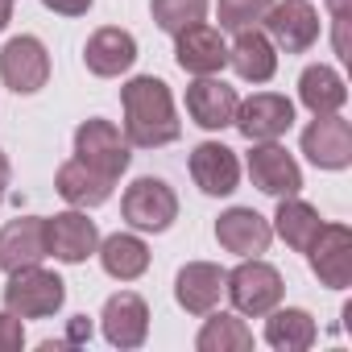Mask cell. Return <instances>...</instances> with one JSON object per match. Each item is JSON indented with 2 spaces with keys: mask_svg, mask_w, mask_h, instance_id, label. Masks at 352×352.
Segmentation results:
<instances>
[{
  "mask_svg": "<svg viewBox=\"0 0 352 352\" xmlns=\"http://www.w3.org/2000/svg\"><path fill=\"white\" fill-rule=\"evenodd\" d=\"M120 108H124V137L137 149H157L179 141L183 124L174 112V96L157 75H137L120 87Z\"/></svg>",
  "mask_w": 352,
  "mask_h": 352,
  "instance_id": "1",
  "label": "cell"
},
{
  "mask_svg": "<svg viewBox=\"0 0 352 352\" xmlns=\"http://www.w3.org/2000/svg\"><path fill=\"white\" fill-rule=\"evenodd\" d=\"M224 294L232 298L236 315H253L257 319V315H270L282 302L286 286H282V274L270 261L245 257L232 274H224Z\"/></svg>",
  "mask_w": 352,
  "mask_h": 352,
  "instance_id": "2",
  "label": "cell"
},
{
  "mask_svg": "<svg viewBox=\"0 0 352 352\" xmlns=\"http://www.w3.org/2000/svg\"><path fill=\"white\" fill-rule=\"evenodd\" d=\"M67 302V282L42 265L13 270L5 282V307L21 319H46Z\"/></svg>",
  "mask_w": 352,
  "mask_h": 352,
  "instance_id": "3",
  "label": "cell"
},
{
  "mask_svg": "<svg viewBox=\"0 0 352 352\" xmlns=\"http://www.w3.org/2000/svg\"><path fill=\"white\" fill-rule=\"evenodd\" d=\"M75 157H79L83 166L108 174V179H120V174L129 170V157H133V153H129V137H124L112 120L91 116V120H83V124L75 129Z\"/></svg>",
  "mask_w": 352,
  "mask_h": 352,
  "instance_id": "4",
  "label": "cell"
},
{
  "mask_svg": "<svg viewBox=\"0 0 352 352\" xmlns=\"http://www.w3.org/2000/svg\"><path fill=\"white\" fill-rule=\"evenodd\" d=\"M120 212L137 232H166L174 220H179V195H174L162 179H149L145 174V179H137L124 191Z\"/></svg>",
  "mask_w": 352,
  "mask_h": 352,
  "instance_id": "5",
  "label": "cell"
},
{
  "mask_svg": "<svg viewBox=\"0 0 352 352\" xmlns=\"http://www.w3.org/2000/svg\"><path fill=\"white\" fill-rule=\"evenodd\" d=\"M261 21H265V38L286 54H307L319 42V13L311 9V0H282V5H270Z\"/></svg>",
  "mask_w": 352,
  "mask_h": 352,
  "instance_id": "6",
  "label": "cell"
},
{
  "mask_svg": "<svg viewBox=\"0 0 352 352\" xmlns=\"http://www.w3.org/2000/svg\"><path fill=\"white\" fill-rule=\"evenodd\" d=\"M245 166H249L253 187L265 191V195H274V199H286V195L302 191V170H298V162L278 141H253Z\"/></svg>",
  "mask_w": 352,
  "mask_h": 352,
  "instance_id": "7",
  "label": "cell"
},
{
  "mask_svg": "<svg viewBox=\"0 0 352 352\" xmlns=\"http://www.w3.org/2000/svg\"><path fill=\"white\" fill-rule=\"evenodd\" d=\"M0 79H5V87L17 91V96L42 91L46 79H50V54H46V46L38 38H30V34L13 38L5 50H0Z\"/></svg>",
  "mask_w": 352,
  "mask_h": 352,
  "instance_id": "8",
  "label": "cell"
},
{
  "mask_svg": "<svg viewBox=\"0 0 352 352\" xmlns=\"http://www.w3.org/2000/svg\"><path fill=\"white\" fill-rule=\"evenodd\" d=\"M307 257L323 286H331V290L352 286V228L348 224H323L319 236L311 241Z\"/></svg>",
  "mask_w": 352,
  "mask_h": 352,
  "instance_id": "9",
  "label": "cell"
},
{
  "mask_svg": "<svg viewBox=\"0 0 352 352\" xmlns=\"http://www.w3.org/2000/svg\"><path fill=\"white\" fill-rule=\"evenodd\" d=\"M232 124L249 137V141H278L290 124H294V104L278 91H257L249 100L236 104Z\"/></svg>",
  "mask_w": 352,
  "mask_h": 352,
  "instance_id": "10",
  "label": "cell"
},
{
  "mask_svg": "<svg viewBox=\"0 0 352 352\" xmlns=\"http://www.w3.org/2000/svg\"><path fill=\"white\" fill-rule=\"evenodd\" d=\"M302 153L319 170H344V166H352V124L340 112L315 116L302 129Z\"/></svg>",
  "mask_w": 352,
  "mask_h": 352,
  "instance_id": "11",
  "label": "cell"
},
{
  "mask_svg": "<svg viewBox=\"0 0 352 352\" xmlns=\"http://www.w3.org/2000/svg\"><path fill=\"white\" fill-rule=\"evenodd\" d=\"M236 104H241L236 87H228V83L216 79V75H195V83L187 87V112H191V120H195L199 129H208V133L228 129L232 116H236Z\"/></svg>",
  "mask_w": 352,
  "mask_h": 352,
  "instance_id": "12",
  "label": "cell"
},
{
  "mask_svg": "<svg viewBox=\"0 0 352 352\" xmlns=\"http://www.w3.org/2000/svg\"><path fill=\"white\" fill-rule=\"evenodd\" d=\"M100 323H104V340L112 348H141L145 336H149V307H145L141 294L120 290L104 302Z\"/></svg>",
  "mask_w": 352,
  "mask_h": 352,
  "instance_id": "13",
  "label": "cell"
},
{
  "mask_svg": "<svg viewBox=\"0 0 352 352\" xmlns=\"http://www.w3.org/2000/svg\"><path fill=\"white\" fill-rule=\"evenodd\" d=\"M46 249H50V257H58L67 265L87 261L100 249L96 220H87L83 212H58L54 220H46Z\"/></svg>",
  "mask_w": 352,
  "mask_h": 352,
  "instance_id": "14",
  "label": "cell"
},
{
  "mask_svg": "<svg viewBox=\"0 0 352 352\" xmlns=\"http://www.w3.org/2000/svg\"><path fill=\"white\" fill-rule=\"evenodd\" d=\"M50 257L46 249V220L42 216H17L0 228V265L9 274L25 265H42Z\"/></svg>",
  "mask_w": 352,
  "mask_h": 352,
  "instance_id": "15",
  "label": "cell"
},
{
  "mask_svg": "<svg viewBox=\"0 0 352 352\" xmlns=\"http://www.w3.org/2000/svg\"><path fill=\"white\" fill-rule=\"evenodd\" d=\"M174 58L187 75H216L224 71L228 63V46H224V34L212 30V25H187L183 34H174Z\"/></svg>",
  "mask_w": 352,
  "mask_h": 352,
  "instance_id": "16",
  "label": "cell"
},
{
  "mask_svg": "<svg viewBox=\"0 0 352 352\" xmlns=\"http://www.w3.org/2000/svg\"><path fill=\"white\" fill-rule=\"evenodd\" d=\"M216 241L224 253H236V257H257L270 249L274 241V228L265 216H257L253 208H228L220 220H216Z\"/></svg>",
  "mask_w": 352,
  "mask_h": 352,
  "instance_id": "17",
  "label": "cell"
},
{
  "mask_svg": "<svg viewBox=\"0 0 352 352\" xmlns=\"http://www.w3.org/2000/svg\"><path fill=\"white\" fill-rule=\"evenodd\" d=\"M191 179L204 195H232L241 183V162L228 145L220 141H204L191 153Z\"/></svg>",
  "mask_w": 352,
  "mask_h": 352,
  "instance_id": "18",
  "label": "cell"
},
{
  "mask_svg": "<svg viewBox=\"0 0 352 352\" xmlns=\"http://www.w3.org/2000/svg\"><path fill=\"white\" fill-rule=\"evenodd\" d=\"M83 63H87L91 75H100V79H116V75H124V71L137 63V38H133L129 30L104 25V30H96V34L87 38V46H83Z\"/></svg>",
  "mask_w": 352,
  "mask_h": 352,
  "instance_id": "19",
  "label": "cell"
},
{
  "mask_svg": "<svg viewBox=\"0 0 352 352\" xmlns=\"http://www.w3.org/2000/svg\"><path fill=\"white\" fill-rule=\"evenodd\" d=\"M224 294V270L212 265V261H191L179 270V278H174V298H179V307L187 315H208L216 311Z\"/></svg>",
  "mask_w": 352,
  "mask_h": 352,
  "instance_id": "20",
  "label": "cell"
},
{
  "mask_svg": "<svg viewBox=\"0 0 352 352\" xmlns=\"http://www.w3.org/2000/svg\"><path fill=\"white\" fill-rule=\"evenodd\" d=\"M54 187H58V195H63L71 208H100V204H108V199H112L116 179H108V174H100V170L83 166L79 157H71V162H63V166H58Z\"/></svg>",
  "mask_w": 352,
  "mask_h": 352,
  "instance_id": "21",
  "label": "cell"
},
{
  "mask_svg": "<svg viewBox=\"0 0 352 352\" xmlns=\"http://www.w3.org/2000/svg\"><path fill=\"white\" fill-rule=\"evenodd\" d=\"M232 71L245 83H270L278 71V46L261 34V30H236V42L228 50Z\"/></svg>",
  "mask_w": 352,
  "mask_h": 352,
  "instance_id": "22",
  "label": "cell"
},
{
  "mask_svg": "<svg viewBox=\"0 0 352 352\" xmlns=\"http://www.w3.org/2000/svg\"><path fill=\"white\" fill-rule=\"evenodd\" d=\"M100 265L108 278L116 282H133L149 270V245L133 232H116L108 241H100Z\"/></svg>",
  "mask_w": 352,
  "mask_h": 352,
  "instance_id": "23",
  "label": "cell"
},
{
  "mask_svg": "<svg viewBox=\"0 0 352 352\" xmlns=\"http://www.w3.org/2000/svg\"><path fill=\"white\" fill-rule=\"evenodd\" d=\"M274 228H278V236H282L294 253H307V249H311V241L319 236L323 220H319V212H315L311 204H302L298 195H286V199H278Z\"/></svg>",
  "mask_w": 352,
  "mask_h": 352,
  "instance_id": "24",
  "label": "cell"
},
{
  "mask_svg": "<svg viewBox=\"0 0 352 352\" xmlns=\"http://www.w3.org/2000/svg\"><path fill=\"white\" fill-rule=\"evenodd\" d=\"M315 336H319V327L302 307H286V311L274 307L270 319H265V340L278 352H307L315 344Z\"/></svg>",
  "mask_w": 352,
  "mask_h": 352,
  "instance_id": "25",
  "label": "cell"
},
{
  "mask_svg": "<svg viewBox=\"0 0 352 352\" xmlns=\"http://www.w3.org/2000/svg\"><path fill=\"white\" fill-rule=\"evenodd\" d=\"M298 100L315 112V116H327V112H340L344 100H348V87L344 79L331 71V67H307L302 79H298Z\"/></svg>",
  "mask_w": 352,
  "mask_h": 352,
  "instance_id": "26",
  "label": "cell"
},
{
  "mask_svg": "<svg viewBox=\"0 0 352 352\" xmlns=\"http://www.w3.org/2000/svg\"><path fill=\"white\" fill-rule=\"evenodd\" d=\"M199 352H249L253 348V331L245 327L241 315H228V311H208V323L195 340Z\"/></svg>",
  "mask_w": 352,
  "mask_h": 352,
  "instance_id": "27",
  "label": "cell"
},
{
  "mask_svg": "<svg viewBox=\"0 0 352 352\" xmlns=\"http://www.w3.org/2000/svg\"><path fill=\"white\" fill-rule=\"evenodd\" d=\"M153 25L162 34H183L187 25H199L208 17V0H153Z\"/></svg>",
  "mask_w": 352,
  "mask_h": 352,
  "instance_id": "28",
  "label": "cell"
},
{
  "mask_svg": "<svg viewBox=\"0 0 352 352\" xmlns=\"http://www.w3.org/2000/svg\"><path fill=\"white\" fill-rule=\"evenodd\" d=\"M274 5V0H216V13H220V30H253L265 9Z\"/></svg>",
  "mask_w": 352,
  "mask_h": 352,
  "instance_id": "29",
  "label": "cell"
},
{
  "mask_svg": "<svg viewBox=\"0 0 352 352\" xmlns=\"http://www.w3.org/2000/svg\"><path fill=\"white\" fill-rule=\"evenodd\" d=\"M21 344H25L21 315H13V311H0V352H17Z\"/></svg>",
  "mask_w": 352,
  "mask_h": 352,
  "instance_id": "30",
  "label": "cell"
},
{
  "mask_svg": "<svg viewBox=\"0 0 352 352\" xmlns=\"http://www.w3.org/2000/svg\"><path fill=\"white\" fill-rule=\"evenodd\" d=\"M327 9H331V21H336V54L340 58H352L348 54V0H327Z\"/></svg>",
  "mask_w": 352,
  "mask_h": 352,
  "instance_id": "31",
  "label": "cell"
},
{
  "mask_svg": "<svg viewBox=\"0 0 352 352\" xmlns=\"http://www.w3.org/2000/svg\"><path fill=\"white\" fill-rule=\"evenodd\" d=\"M42 5L50 13H58V17H83L91 9V0H42Z\"/></svg>",
  "mask_w": 352,
  "mask_h": 352,
  "instance_id": "32",
  "label": "cell"
},
{
  "mask_svg": "<svg viewBox=\"0 0 352 352\" xmlns=\"http://www.w3.org/2000/svg\"><path fill=\"white\" fill-rule=\"evenodd\" d=\"M9 21H13V0H0V34H5Z\"/></svg>",
  "mask_w": 352,
  "mask_h": 352,
  "instance_id": "33",
  "label": "cell"
},
{
  "mask_svg": "<svg viewBox=\"0 0 352 352\" xmlns=\"http://www.w3.org/2000/svg\"><path fill=\"white\" fill-rule=\"evenodd\" d=\"M5 187H9V157L0 153V199H5Z\"/></svg>",
  "mask_w": 352,
  "mask_h": 352,
  "instance_id": "34",
  "label": "cell"
}]
</instances>
